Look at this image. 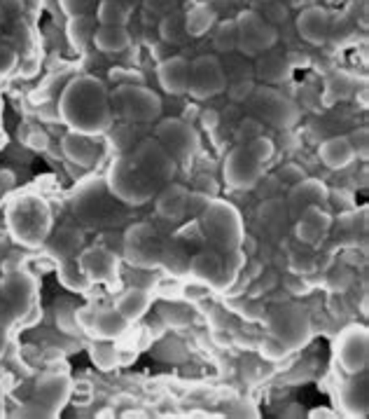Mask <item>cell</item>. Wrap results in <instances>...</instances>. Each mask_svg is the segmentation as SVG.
Returning <instances> with one entry per match:
<instances>
[{
    "mask_svg": "<svg viewBox=\"0 0 369 419\" xmlns=\"http://www.w3.org/2000/svg\"><path fill=\"white\" fill-rule=\"evenodd\" d=\"M355 87H358V82H355L353 75L337 70V73H332L330 78L325 80L323 103H325V105H335V103H339V101H346L350 94L355 92Z\"/></svg>",
    "mask_w": 369,
    "mask_h": 419,
    "instance_id": "d4e9b609",
    "label": "cell"
},
{
    "mask_svg": "<svg viewBox=\"0 0 369 419\" xmlns=\"http://www.w3.org/2000/svg\"><path fill=\"white\" fill-rule=\"evenodd\" d=\"M110 143L120 155H127L129 150H134L136 143H138V132H136L134 125H120L110 129Z\"/></svg>",
    "mask_w": 369,
    "mask_h": 419,
    "instance_id": "836d02e7",
    "label": "cell"
},
{
    "mask_svg": "<svg viewBox=\"0 0 369 419\" xmlns=\"http://www.w3.org/2000/svg\"><path fill=\"white\" fill-rule=\"evenodd\" d=\"M17 66V54L10 47H0V75H8Z\"/></svg>",
    "mask_w": 369,
    "mask_h": 419,
    "instance_id": "f907efd6",
    "label": "cell"
},
{
    "mask_svg": "<svg viewBox=\"0 0 369 419\" xmlns=\"http://www.w3.org/2000/svg\"><path fill=\"white\" fill-rule=\"evenodd\" d=\"M255 90H257L255 80H239V82H229L224 92H227V99L231 103H248Z\"/></svg>",
    "mask_w": 369,
    "mask_h": 419,
    "instance_id": "f35d334b",
    "label": "cell"
},
{
    "mask_svg": "<svg viewBox=\"0 0 369 419\" xmlns=\"http://www.w3.org/2000/svg\"><path fill=\"white\" fill-rule=\"evenodd\" d=\"M96 17L92 14H77L68 17V26H65V33H68V40L75 50H85L87 45H92L94 31H96Z\"/></svg>",
    "mask_w": 369,
    "mask_h": 419,
    "instance_id": "484cf974",
    "label": "cell"
},
{
    "mask_svg": "<svg viewBox=\"0 0 369 419\" xmlns=\"http://www.w3.org/2000/svg\"><path fill=\"white\" fill-rule=\"evenodd\" d=\"M157 78H159V85H162V90L166 94H171V96H180V94H187L189 59H184L180 54H171L169 59L159 61Z\"/></svg>",
    "mask_w": 369,
    "mask_h": 419,
    "instance_id": "7c38bea8",
    "label": "cell"
},
{
    "mask_svg": "<svg viewBox=\"0 0 369 419\" xmlns=\"http://www.w3.org/2000/svg\"><path fill=\"white\" fill-rule=\"evenodd\" d=\"M98 3H110V0H98Z\"/></svg>",
    "mask_w": 369,
    "mask_h": 419,
    "instance_id": "be15d7a7",
    "label": "cell"
},
{
    "mask_svg": "<svg viewBox=\"0 0 369 419\" xmlns=\"http://www.w3.org/2000/svg\"><path fill=\"white\" fill-rule=\"evenodd\" d=\"M35 68H38V63H35V61H26L21 66V75H23V78H33Z\"/></svg>",
    "mask_w": 369,
    "mask_h": 419,
    "instance_id": "6f0895ef",
    "label": "cell"
},
{
    "mask_svg": "<svg viewBox=\"0 0 369 419\" xmlns=\"http://www.w3.org/2000/svg\"><path fill=\"white\" fill-rule=\"evenodd\" d=\"M92 43L105 54H120L131 45V33L127 26H96Z\"/></svg>",
    "mask_w": 369,
    "mask_h": 419,
    "instance_id": "44dd1931",
    "label": "cell"
},
{
    "mask_svg": "<svg viewBox=\"0 0 369 419\" xmlns=\"http://www.w3.org/2000/svg\"><path fill=\"white\" fill-rule=\"evenodd\" d=\"M236 28H239V45L236 52L243 57H260L262 52L273 50V45L278 43V28L271 26L262 19L260 12L246 10L236 14Z\"/></svg>",
    "mask_w": 369,
    "mask_h": 419,
    "instance_id": "7a4b0ae2",
    "label": "cell"
},
{
    "mask_svg": "<svg viewBox=\"0 0 369 419\" xmlns=\"http://www.w3.org/2000/svg\"><path fill=\"white\" fill-rule=\"evenodd\" d=\"M281 183H278V178H276V176H264V174H262L260 176V181L257 183H255V187H253V190L255 192H257V197L260 199H271V197H278V190H281Z\"/></svg>",
    "mask_w": 369,
    "mask_h": 419,
    "instance_id": "b9f144b4",
    "label": "cell"
},
{
    "mask_svg": "<svg viewBox=\"0 0 369 419\" xmlns=\"http://www.w3.org/2000/svg\"><path fill=\"white\" fill-rule=\"evenodd\" d=\"M152 244H157L154 241V232L147 225H138L129 229L124 249H127V256L136 265H157L159 258L152 256Z\"/></svg>",
    "mask_w": 369,
    "mask_h": 419,
    "instance_id": "2e32d148",
    "label": "cell"
},
{
    "mask_svg": "<svg viewBox=\"0 0 369 419\" xmlns=\"http://www.w3.org/2000/svg\"><path fill=\"white\" fill-rule=\"evenodd\" d=\"M159 40L180 47L187 43V31H184V12L173 10L159 19Z\"/></svg>",
    "mask_w": 369,
    "mask_h": 419,
    "instance_id": "4316f807",
    "label": "cell"
},
{
    "mask_svg": "<svg viewBox=\"0 0 369 419\" xmlns=\"http://www.w3.org/2000/svg\"><path fill=\"white\" fill-rule=\"evenodd\" d=\"M129 321L124 318L117 309H103L98 314H94L92 330L98 340H115L120 335L127 333Z\"/></svg>",
    "mask_w": 369,
    "mask_h": 419,
    "instance_id": "7402d4cb",
    "label": "cell"
},
{
    "mask_svg": "<svg viewBox=\"0 0 369 419\" xmlns=\"http://www.w3.org/2000/svg\"><path fill=\"white\" fill-rule=\"evenodd\" d=\"M262 3H266V0H262Z\"/></svg>",
    "mask_w": 369,
    "mask_h": 419,
    "instance_id": "e7e4bbea",
    "label": "cell"
},
{
    "mask_svg": "<svg viewBox=\"0 0 369 419\" xmlns=\"http://www.w3.org/2000/svg\"><path fill=\"white\" fill-rule=\"evenodd\" d=\"M171 54H173V45L164 43V40H159V43L152 47V57L157 59V61H164V59H169Z\"/></svg>",
    "mask_w": 369,
    "mask_h": 419,
    "instance_id": "f5cc1de1",
    "label": "cell"
},
{
    "mask_svg": "<svg viewBox=\"0 0 369 419\" xmlns=\"http://www.w3.org/2000/svg\"><path fill=\"white\" fill-rule=\"evenodd\" d=\"M80 269L85 272L89 281H103L112 283L117 281V256L115 251L105 246H94L87 249L80 258Z\"/></svg>",
    "mask_w": 369,
    "mask_h": 419,
    "instance_id": "30bf717a",
    "label": "cell"
},
{
    "mask_svg": "<svg viewBox=\"0 0 369 419\" xmlns=\"http://www.w3.org/2000/svg\"><path fill=\"white\" fill-rule=\"evenodd\" d=\"M131 159H134L136 167H138L154 185H157V183H164L166 185V183H171V178L176 176V159L164 150V145L159 143V141H152V139L138 141Z\"/></svg>",
    "mask_w": 369,
    "mask_h": 419,
    "instance_id": "277c9868",
    "label": "cell"
},
{
    "mask_svg": "<svg viewBox=\"0 0 369 419\" xmlns=\"http://www.w3.org/2000/svg\"><path fill=\"white\" fill-rule=\"evenodd\" d=\"M5 349H8V338H5V333L0 330V356L5 354Z\"/></svg>",
    "mask_w": 369,
    "mask_h": 419,
    "instance_id": "91938a15",
    "label": "cell"
},
{
    "mask_svg": "<svg viewBox=\"0 0 369 419\" xmlns=\"http://www.w3.org/2000/svg\"><path fill=\"white\" fill-rule=\"evenodd\" d=\"M311 417H313V419H318V417H335V415H332V412L327 410V408H318V410H313V412H311Z\"/></svg>",
    "mask_w": 369,
    "mask_h": 419,
    "instance_id": "680465c9",
    "label": "cell"
},
{
    "mask_svg": "<svg viewBox=\"0 0 369 419\" xmlns=\"http://www.w3.org/2000/svg\"><path fill=\"white\" fill-rule=\"evenodd\" d=\"M339 361H341L344 370L358 375L367 365V340L365 333L358 335V330L344 335L341 347H339Z\"/></svg>",
    "mask_w": 369,
    "mask_h": 419,
    "instance_id": "ac0fdd59",
    "label": "cell"
},
{
    "mask_svg": "<svg viewBox=\"0 0 369 419\" xmlns=\"http://www.w3.org/2000/svg\"><path fill=\"white\" fill-rule=\"evenodd\" d=\"M332 216L323 211L320 206H308L295 218V237L302 246H318L330 232Z\"/></svg>",
    "mask_w": 369,
    "mask_h": 419,
    "instance_id": "ba28073f",
    "label": "cell"
},
{
    "mask_svg": "<svg viewBox=\"0 0 369 419\" xmlns=\"http://www.w3.org/2000/svg\"><path fill=\"white\" fill-rule=\"evenodd\" d=\"M61 10L65 12L68 17H77V14H87L92 10L94 0H59Z\"/></svg>",
    "mask_w": 369,
    "mask_h": 419,
    "instance_id": "c3c4849f",
    "label": "cell"
},
{
    "mask_svg": "<svg viewBox=\"0 0 369 419\" xmlns=\"http://www.w3.org/2000/svg\"><path fill=\"white\" fill-rule=\"evenodd\" d=\"M346 139H348L350 147H353L355 157L367 159V155H369V132H367V129L365 127L355 129V132H350Z\"/></svg>",
    "mask_w": 369,
    "mask_h": 419,
    "instance_id": "7bdbcfd3",
    "label": "cell"
},
{
    "mask_svg": "<svg viewBox=\"0 0 369 419\" xmlns=\"http://www.w3.org/2000/svg\"><path fill=\"white\" fill-rule=\"evenodd\" d=\"M14 183H17V176L12 174V171H0V187L10 190V187H14Z\"/></svg>",
    "mask_w": 369,
    "mask_h": 419,
    "instance_id": "9f6ffc18",
    "label": "cell"
},
{
    "mask_svg": "<svg viewBox=\"0 0 369 419\" xmlns=\"http://www.w3.org/2000/svg\"><path fill=\"white\" fill-rule=\"evenodd\" d=\"M145 10L150 12L152 17L162 19L169 12L178 10V0H145Z\"/></svg>",
    "mask_w": 369,
    "mask_h": 419,
    "instance_id": "bcb514c9",
    "label": "cell"
},
{
    "mask_svg": "<svg viewBox=\"0 0 369 419\" xmlns=\"http://www.w3.org/2000/svg\"><path fill=\"white\" fill-rule=\"evenodd\" d=\"M332 28V19H330V12L325 8H318V5H308L297 14L295 19V31L299 35L304 43L320 47L327 40Z\"/></svg>",
    "mask_w": 369,
    "mask_h": 419,
    "instance_id": "9c48e42d",
    "label": "cell"
},
{
    "mask_svg": "<svg viewBox=\"0 0 369 419\" xmlns=\"http://www.w3.org/2000/svg\"><path fill=\"white\" fill-rule=\"evenodd\" d=\"M250 103H253L255 108L264 110L262 115H264L269 122H273L276 127H288L297 120V117H290V115H295V108L285 101L283 96H278V92H271V90L257 92L255 90L253 96H250Z\"/></svg>",
    "mask_w": 369,
    "mask_h": 419,
    "instance_id": "4fadbf2b",
    "label": "cell"
},
{
    "mask_svg": "<svg viewBox=\"0 0 369 419\" xmlns=\"http://www.w3.org/2000/svg\"><path fill=\"white\" fill-rule=\"evenodd\" d=\"M218 23V12L211 8V3H199L189 12H184V31L187 38H204L206 33L213 31Z\"/></svg>",
    "mask_w": 369,
    "mask_h": 419,
    "instance_id": "ffe728a7",
    "label": "cell"
},
{
    "mask_svg": "<svg viewBox=\"0 0 369 419\" xmlns=\"http://www.w3.org/2000/svg\"><path fill=\"white\" fill-rule=\"evenodd\" d=\"M115 105L129 122H150L159 115V108H162L159 99L154 96L150 90L131 87V85L117 90Z\"/></svg>",
    "mask_w": 369,
    "mask_h": 419,
    "instance_id": "52a82bcc",
    "label": "cell"
},
{
    "mask_svg": "<svg viewBox=\"0 0 369 419\" xmlns=\"http://www.w3.org/2000/svg\"><path fill=\"white\" fill-rule=\"evenodd\" d=\"M227 90V78L220 66V59L213 54H201L189 61L187 92L194 99H213Z\"/></svg>",
    "mask_w": 369,
    "mask_h": 419,
    "instance_id": "3957f363",
    "label": "cell"
},
{
    "mask_svg": "<svg viewBox=\"0 0 369 419\" xmlns=\"http://www.w3.org/2000/svg\"><path fill=\"white\" fill-rule=\"evenodd\" d=\"M50 249L59 260H70L82 249V232L75 227H61L54 234V239H52Z\"/></svg>",
    "mask_w": 369,
    "mask_h": 419,
    "instance_id": "83f0119b",
    "label": "cell"
},
{
    "mask_svg": "<svg viewBox=\"0 0 369 419\" xmlns=\"http://www.w3.org/2000/svg\"><path fill=\"white\" fill-rule=\"evenodd\" d=\"M59 276H61L63 286L70 288V291H87L89 283H92L73 260H59Z\"/></svg>",
    "mask_w": 369,
    "mask_h": 419,
    "instance_id": "d6a6232c",
    "label": "cell"
},
{
    "mask_svg": "<svg viewBox=\"0 0 369 419\" xmlns=\"http://www.w3.org/2000/svg\"><path fill=\"white\" fill-rule=\"evenodd\" d=\"M236 45H239V28H236L234 19H224L218 21L213 26V50L218 54H229V52H236Z\"/></svg>",
    "mask_w": 369,
    "mask_h": 419,
    "instance_id": "f546056e",
    "label": "cell"
},
{
    "mask_svg": "<svg viewBox=\"0 0 369 419\" xmlns=\"http://www.w3.org/2000/svg\"><path fill=\"white\" fill-rule=\"evenodd\" d=\"M98 26H127L134 17V3L131 0H110V3H98L96 8Z\"/></svg>",
    "mask_w": 369,
    "mask_h": 419,
    "instance_id": "603a6c76",
    "label": "cell"
},
{
    "mask_svg": "<svg viewBox=\"0 0 369 419\" xmlns=\"http://www.w3.org/2000/svg\"><path fill=\"white\" fill-rule=\"evenodd\" d=\"M257 216H260V221L264 223L266 229H273L285 223V218H288V206H285L283 199H278V197L262 199Z\"/></svg>",
    "mask_w": 369,
    "mask_h": 419,
    "instance_id": "4dcf8cb0",
    "label": "cell"
},
{
    "mask_svg": "<svg viewBox=\"0 0 369 419\" xmlns=\"http://www.w3.org/2000/svg\"><path fill=\"white\" fill-rule=\"evenodd\" d=\"M262 19H264L266 23H271V26H276V28L285 26L290 19V5H285L283 0H266Z\"/></svg>",
    "mask_w": 369,
    "mask_h": 419,
    "instance_id": "e575fe53",
    "label": "cell"
},
{
    "mask_svg": "<svg viewBox=\"0 0 369 419\" xmlns=\"http://www.w3.org/2000/svg\"><path fill=\"white\" fill-rule=\"evenodd\" d=\"M308 249H311V246H304V256H302V253H290V265H293L295 272L308 274L315 269V258Z\"/></svg>",
    "mask_w": 369,
    "mask_h": 419,
    "instance_id": "ee69618b",
    "label": "cell"
},
{
    "mask_svg": "<svg viewBox=\"0 0 369 419\" xmlns=\"http://www.w3.org/2000/svg\"><path fill=\"white\" fill-rule=\"evenodd\" d=\"M222 174L231 190H253L262 176V164L250 155L246 145H239L224 157Z\"/></svg>",
    "mask_w": 369,
    "mask_h": 419,
    "instance_id": "8992f818",
    "label": "cell"
},
{
    "mask_svg": "<svg viewBox=\"0 0 369 419\" xmlns=\"http://www.w3.org/2000/svg\"><path fill=\"white\" fill-rule=\"evenodd\" d=\"M194 192H201V194H206V197H215L220 192V185L211 174H199L194 178Z\"/></svg>",
    "mask_w": 369,
    "mask_h": 419,
    "instance_id": "f6af8a7d",
    "label": "cell"
},
{
    "mask_svg": "<svg viewBox=\"0 0 369 419\" xmlns=\"http://www.w3.org/2000/svg\"><path fill=\"white\" fill-rule=\"evenodd\" d=\"M189 269H192L194 276L204 281H218L220 279V272H222V263L218 260L213 253H201L196 256L192 263H189Z\"/></svg>",
    "mask_w": 369,
    "mask_h": 419,
    "instance_id": "1f68e13d",
    "label": "cell"
},
{
    "mask_svg": "<svg viewBox=\"0 0 369 419\" xmlns=\"http://www.w3.org/2000/svg\"><path fill=\"white\" fill-rule=\"evenodd\" d=\"M92 358H94V363H96L98 368H103V370H110V368H115V365H117L115 347L108 345L105 340H101V342H96V345L92 347Z\"/></svg>",
    "mask_w": 369,
    "mask_h": 419,
    "instance_id": "d590c367",
    "label": "cell"
},
{
    "mask_svg": "<svg viewBox=\"0 0 369 419\" xmlns=\"http://www.w3.org/2000/svg\"><path fill=\"white\" fill-rule=\"evenodd\" d=\"M241 249H243V253H246L248 258H253L255 253H257V239H255L253 234H246L243 241H241Z\"/></svg>",
    "mask_w": 369,
    "mask_h": 419,
    "instance_id": "11a10c76",
    "label": "cell"
},
{
    "mask_svg": "<svg viewBox=\"0 0 369 419\" xmlns=\"http://www.w3.org/2000/svg\"><path fill=\"white\" fill-rule=\"evenodd\" d=\"M236 309H239L246 318H250V321H257V318L264 314V307H262L260 300L253 298V295H250V298H246V303L236 305Z\"/></svg>",
    "mask_w": 369,
    "mask_h": 419,
    "instance_id": "7dc6e473",
    "label": "cell"
},
{
    "mask_svg": "<svg viewBox=\"0 0 369 419\" xmlns=\"http://www.w3.org/2000/svg\"><path fill=\"white\" fill-rule=\"evenodd\" d=\"M255 78H260L262 82H269V85H278V82L288 80L290 73H293V66H290L288 54H281V52H262L257 57V61L253 63Z\"/></svg>",
    "mask_w": 369,
    "mask_h": 419,
    "instance_id": "9a60e30c",
    "label": "cell"
},
{
    "mask_svg": "<svg viewBox=\"0 0 369 419\" xmlns=\"http://www.w3.org/2000/svg\"><path fill=\"white\" fill-rule=\"evenodd\" d=\"M318 157L327 169L339 171V169H346L348 164L353 162L355 152H353V147H350L346 136H332V139H327L320 143Z\"/></svg>",
    "mask_w": 369,
    "mask_h": 419,
    "instance_id": "d6986e66",
    "label": "cell"
},
{
    "mask_svg": "<svg viewBox=\"0 0 369 419\" xmlns=\"http://www.w3.org/2000/svg\"><path fill=\"white\" fill-rule=\"evenodd\" d=\"M273 176H276L281 185L293 187V185H297V183H299V181H304V178H306V171H304V167H302V164L288 162V164H281V167H278V171H276V174H273Z\"/></svg>",
    "mask_w": 369,
    "mask_h": 419,
    "instance_id": "74e56055",
    "label": "cell"
},
{
    "mask_svg": "<svg viewBox=\"0 0 369 419\" xmlns=\"http://www.w3.org/2000/svg\"><path fill=\"white\" fill-rule=\"evenodd\" d=\"M0 10L5 19H19L23 14V0H0Z\"/></svg>",
    "mask_w": 369,
    "mask_h": 419,
    "instance_id": "681fc988",
    "label": "cell"
},
{
    "mask_svg": "<svg viewBox=\"0 0 369 419\" xmlns=\"http://www.w3.org/2000/svg\"><path fill=\"white\" fill-rule=\"evenodd\" d=\"M260 354L269 361H281V358L288 356V347L276 338H264L260 342Z\"/></svg>",
    "mask_w": 369,
    "mask_h": 419,
    "instance_id": "60d3db41",
    "label": "cell"
},
{
    "mask_svg": "<svg viewBox=\"0 0 369 419\" xmlns=\"http://www.w3.org/2000/svg\"><path fill=\"white\" fill-rule=\"evenodd\" d=\"M187 199L189 190L180 183H166L164 190L154 199V209L164 221H180L187 214Z\"/></svg>",
    "mask_w": 369,
    "mask_h": 419,
    "instance_id": "5bb4252c",
    "label": "cell"
},
{
    "mask_svg": "<svg viewBox=\"0 0 369 419\" xmlns=\"http://www.w3.org/2000/svg\"><path fill=\"white\" fill-rule=\"evenodd\" d=\"M220 66H222V73L229 82H239V80H253L255 78V70L253 63L248 61V57L236 54V52H229V54H222L220 59Z\"/></svg>",
    "mask_w": 369,
    "mask_h": 419,
    "instance_id": "f1b7e54d",
    "label": "cell"
},
{
    "mask_svg": "<svg viewBox=\"0 0 369 419\" xmlns=\"http://www.w3.org/2000/svg\"><path fill=\"white\" fill-rule=\"evenodd\" d=\"M201 125H204L208 132H215V129L220 127V120H222V117H220V113L215 108H206V110H201Z\"/></svg>",
    "mask_w": 369,
    "mask_h": 419,
    "instance_id": "816d5d0a",
    "label": "cell"
},
{
    "mask_svg": "<svg viewBox=\"0 0 369 419\" xmlns=\"http://www.w3.org/2000/svg\"><path fill=\"white\" fill-rule=\"evenodd\" d=\"M327 199H330V190L323 181H315V178H306L299 181L297 185L290 187L288 199H285V206H288L290 216L297 218L304 209L308 206H323Z\"/></svg>",
    "mask_w": 369,
    "mask_h": 419,
    "instance_id": "8fae6325",
    "label": "cell"
},
{
    "mask_svg": "<svg viewBox=\"0 0 369 419\" xmlns=\"http://www.w3.org/2000/svg\"><path fill=\"white\" fill-rule=\"evenodd\" d=\"M120 314L127 318V321H138V318L150 309V293L145 288H129L127 293L120 295L115 307Z\"/></svg>",
    "mask_w": 369,
    "mask_h": 419,
    "instance_id": "cb8c5ba5",
    "label": "cell"
},
{
    "mask_svg": "<svg viewBox=\"0 0 369 419\" xmlns=\"http://www.w3.org/2000/svg\"><path fill=\"white\" fill-rule=\"evenodd\" d=\"M157 141L176 162L192 159L194 152L199 150V134L194 132V127L189 122L178 120V117H169V120L159 122Z\"/></svg>",
    "mask_w": 369,
    "mask_h": 419,
    "instance_id": "5b68a950",
    "label": "cell"
},
{
    "mask_svg": "<svg viewBox=\"0 0 369 419\" xmlns=\"http://www.w3.org/2000/svg\"><path fill=\"white\" fill-rule=\"evenodd\" d=\"M299 415H302V412H299V408H297V405H293V408L285 412V417H299Z\"/></svg>",
    "mask_w": 369,
    "mask_h": 419,
    "instance_id": "94428289",
    "label": "cell"
},
{
    "mask_svg": "<svg viewBox=\"0 0 369 419\" xmlns=\"http://www.w3.org/2000/svg\"><path fill=\"white\" fill-rule=\"evenodd\" d=\"M26 143L33 147V150H45L47 147V136L45 132H33L31 136H26Z\"/></svg>",
    "mask_w": 369,
    "mask_h": 419,
    "instance_id": "db71d44e",
    "label": "cell"
},
{
    "mask_svg": "<svg viewBox=\"0 0 369 419\" xmlns=\"http://www.w3.org/2000/svg\"><path fill=\"white\" fill-rule=\"evenodd\" d=\"M3 23H5V14H3V10H0V28H3Z\"/></svg>",
    "mask_w": 369,
    "mask_h": 419,
    "instance_id": "6125c7cd",
    "label": "cell"
},
{
    "mask_svg": "<svg viewBox=\"0 0 369 419\" xmlns=\"http://www.w3.org/2000/svg\"><path fill=\"white\" fill-rule=\"evenodd\" d=\"M61 150L63 155L77 167H94L98 162V147L89 141L85 134L70 132L61 139Z\"/></svg>",
    "mask_w": 369,
    "mask_h": 419,
    "instance_id": "e0dca14e",
    "label": "cell"
},
{
    "mask_svg": "<svg viewBox=\"0 0 369 419\" xmlns=\"http://www.w3.org/2000/svg\"><path fill=\"white\" fill-rule=\"evenodd\" d=\"M108 185L127 204H145L154 194V183L127 155H120L110 164Z\"/></svg>",
    "mask_w": 369,
    "mask_h": 419,
    "instance_id": "6da1fadb",
    "label": "cell"
},
{
    "mask_svg": "<svg viewBox=\"0 0 369 419\" xmlns=\"http://www.w3.org/2000/svg\"><path fill=\"white\" fill-rule=\"evenodd\" d=\"M246 147L250 150V155H253L257 162L264 167V162H269V159L273 157V152H276V145H273V141L271 139H266L264 134L257 139H253V141H248Z\"/></svg>",
    "mask_w": 369,
    "mask_h": 419,
    "instance_id": "8d00e7d4",
    "label": "cell"
},
{
    "mask_svg": "<svg viewBox=\"0 0 369 419\" xmlns=\"http://www.w3.org/2000/svg\"><path fill=\"white\" fill-rule=\"evenodd\" d=\"M262 132H264L262 122L257 120V117L248 115V117H243V120L239 122V129H236V141H239V143H248V141L262 136Z\"/></svg>",
    "mask_w": 369,
    "mask_h": 419,
    "instance_id": "ab89813d",
    "label": "cell"
}]
</instances>
